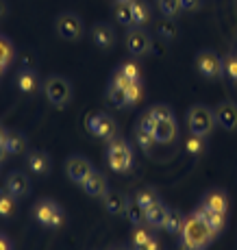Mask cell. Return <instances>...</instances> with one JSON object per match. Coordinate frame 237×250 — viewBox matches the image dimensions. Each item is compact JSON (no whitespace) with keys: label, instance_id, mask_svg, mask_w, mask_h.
<instances>
[{"label":"cell","instance_id":"cell-1","mask_svg":"<svg viewBox=\"0 0 237 250\" xmlns=\"http://www.w3.org/2000/svg\"><path fill=\"white\" fill-rule=\"evenodd\" d=\"M181 239L187 244H192V246L200 248V250H207L211 246V242L215 239V235H214V230L207 227L205 220L194 211L192 215L185 218V227H183Z\"/></svg>","mask_w":237,"mask_h":250},{"label":"cell","instance_id":"cell-2","mask_svg":"<svg viewBox=\"0 0 237 250\" xmlns=\"http://www.w3.org/2000/svg\"><path fill=\"white\" fill-rule=\"evenodd\" d=\"M107 166L113 172L122 174V172H129L133 167V148L127 139L122 137H113L109 139L107 144Z\"/></svg>","mask_w":237,"mask_h":250},{"label":"cell","instance_id":"cell-3","mask_svg":"<svg viewBox=\"0 0 237 250\" xmlns=\"http://www.w3.org/2000/svg\"><path fill=\"white\" fill-rule=\"evenodd\" d=\"M215 113L211 111L207 104H194V107L187 111V128H190L192 135H200L207 137L215 126Z\"/></svg>","mask_w":237,"mask_h":250},{"label":"cell","instance_id":"cell-4","mask_svg":"<svg viewBox=\"0 0 237 250\" xmlns=\"http://www.w3.org/2000/svg\"><path fill=\"white\" fill-rule=\"evenodd\" d=\"M33 218H35L37 224H42L46 229H59L64 224V209L55 200L42 198L33 207Z\"/></svg>","mask_w":237,"mask_h":250},{"label":"cell","instance_id":"cell-5","mask_svg":"<svg viewBox=\"0 0 237 250\" xmlns=\"http://www.w3.org/2000/svg\"><path fill=\"white\" fill-rule=\"evenodd\" d=\"M43 94H46L48 103L52 107H65L72 100V83L59 74L48 76L46 83H43Z\"/></svg>","mask_w":237,"mask_h":250},{"label":"cell","instance_id":"cell-6","mask_svg":"<svg viewBox=\"0 0 237 250\" xmlns=\"http://www.w3.org/2000/svg\"><path fill=\"white\" fill-rule=\"evenodd\" d=\"M55 31L61 40L76 42L83 37V22H81V18L76 13H70V11L59 13L55 20Z\"/></svg>","mask_w":237,"mask_h":250},{"label":"cell","instance_id":"cell-7","mask_svg":"<svg viewBox=\"0 0 237 250\" xmlns=\"http://www.w3.org/2000/svg\"><path fill=\"white\" fill-rule=\"evenodd\" d=\"M194 65H196L198 74H202L205 79H220V76H224L222 57L214 50H200L194 59Z\"/></svg>","mask_w":237,"mask_h":250},{"label":"cell","instance_id":"cell-8","mask_svg":"<svg viewBox=\"0 0 237 250\" xmlns=\"http://www.w3.org/2000/svg\"><path fill=\"white\" fill-rule=\"evenodd\" d=\"M87 131H89L91 135L109 142V139L118 137V124H115V120L107 113H94L87 118Z\"/></svg>","mask_w":237,"mask_h":250},{"label":"cell","instance_id":"cell-9","mask_svg":"<svg viewBox=\"0 0 237 250\" xmlns=\"http://www.w3.org/2000/svg\"><path fill=\"white\" fill-rule=\"evenodd\" d=\"M127 48L130 55H135V57L148 55L152 48V37L142 26H130L127 31Z\"/></svg>","mask_w":237,"mask_h":250},{"label":"cell","instance_id":"cell-10","mask_svg":"<svg viewBox=\"0 0 237 250\" xmlns=\"http://www.w3.org/2000/svg\"><path fill=\"white\" fill-rule=\"evenodd\" d=\"M94 172V166H91L89 159H85V157L81 155H72L70 159L65 161V174L67 179L72 183H76V185H83L87 176Z\"/></svg>","mask_w":237,"mask_h":250},{"label":"cell","instance_id":"cell-11","mask_svg":"<svg viewBox=\"0 0 237 250\" xmlns=\"http://www.w3.org/2000/svg\"><path fill=\"white\" fill-rule=\"evenodd\" d=\"M215 122L224 131H237V104L231 100H224L215 107Z\"/></svg>","mask_w":237,"mask_h":250},{"label":"cell","instance_id":"cell-12","mask_svg":"<svg viewBox=\"0 0 237 250\" xmlns=\"http://www.w3.org/2000/svg\"><path fill=\"white\" fill-rule=\"evenodd\" d=\"M4 189L11 196H16V198H26L31 194V181H28V176L24 172H11L7 176V181H4Z\"/></svg>","mask_w":237,"mask_h":250},{"label":"cell","instance_id":"cell-13","mask_svg":"<svg viewBox=\"0 0 237 250\" xmlns=\"http://www.w3.org/2000/svg\"><path fill=\"white\" fill-rule=\"evenodd\" d=\"M83 191L87 196H91V198H105L109 191V183H107V176L100 174L98 170H94L89 176L85 179L83 185Z\"/></svg>","mask_w":237,"mask_h":250},{"label":"cell","instance_id":"cell-14","mask_svg":"<svg viewBox=\"0 0 237 250\" xmlns=\"http://www.w3.org/2000/svg\"><path fill=\"white\" fill-rule=\"evenodd\" d=\"M130 248L133 250H161V244L148 229L137 227L130 235Z\"/></svg>","mask_w":237,"mask_h":250},{"label":"cell","instance_id":"cell-15","mask_svg":"<svg viewBox=\"0 0 237 250\" xmlns=\"http://www.w3.org/2000/svg\"><path fill=\"white\" fill-rule=\"evenodd\" d=\"M26 167L33 172L35 176H48L50 174V157L42 150H28L26 152Z\"/></svg>","mask_w":237,"mask_h":250},{"label":"cell","instance_id":"cell-16","mask_svg":"<svg viewBox=\"0 0 237 250\" xmlns=\"http://www.w3.org/2000/svg\"><path fill=\"white\" fill-rule=\"evenodd\" d=\"M103 205L111 215H127L129 196L122 194V191H107V196L103 198Z\"/></svg>","mask_w":237,"mask_h":250},{"label":"cell","instance_id":"cell-17","mask_svg":"<svg viewBox=\"0 0 237 250\" xmlns=\"http://www.w3.org/2000/svg\"><path fill=\"white\" fill-rule=\"evenodd\" d=\"M196 213L205 220L207 227L214 230V235H220L222 230H224V227H226V213H217V211H211V209H207V207H202V205L196 207Z\"/></svg>","mask_w":237,"mask_h":250},{"label":"cell","instance_id":"cell-18","mask_svg":"<svg viewBox=\"0 0 237 250\" xmlns=\"http://www.w3.org/2000/svg\"><path fill=\"white\" fill-rule=\"evenodd\" d=\"M200 205L211 211H217V213H226V211H229V196L222 189H211L202 196Z\"/></svg>","mask_w":237,"mask_h":250},{"label":"cell","instance_id":"cell-19","mask_svg":"<svg viewBox=\"0 0 237 250\" xmlns=\"http://www.w3.org/2000/svg\"><path fill=\"white\" fill-rule=\"evenodd\" d=\"M91 42H94L98 48H105V50H107V48H111L115 44V31L105 22L96 24V26L91 28Z\"/></svg>","mask_w":237,"mask_h":250},{"label":"cell","instance_id":"cell-20","mask_svg":"<svg viewBox=\"0 0 237 250\" xmlns=\"http://www.w3.org/2000/svg\"><path fill=\"white\" fill-rule=\"evenodd\" d=\"M16 83H18V89L22 94H35L40 89V79H37V72L31 70V68H22L16 76Z\"/></svg>","mask_w":237,"mask_h":250},{"label":"cell","instance_id":"cell-21","mask_svg":"<svg viewBox=\"0 0 237 250\" xmlns=\"http://www.w3.org/2000/svg\"><path fill=\"white\" fill-rule=\"evenodd\" d=\"M130 13H133V26H146L151 22L152 13H151V7H148L146 0H133L130 2Z\"/></svg>","mask_w":237,"mask_h":250},{"label":"cell","instance_id":"cell-22","mask_svg":"<svg viewBox=\"0 0 237 250\" xmlns=\"http://www.w3.org/2000/svg\"><path fill=\"white\" fill-rule=\"evenodd\" d=\"M178 133L176 120H163V122H157V128H154V139L157 144H170Z\"/></svg>","mask_w":237,"mask_h":250},{"label":"cell","instance_id":"cell-23","mask_svg":"<svg viewBox=\"0 0 237 250\" xmlns=\"http://www.w3.org/2000/svg\"><path fill=\"white\" fill-rule=\"evenodd\" d=\"M183 227H185V215H183L178 209H168L163 229H166L170 235H181L183 233Z\"/></svg>","mask_w":237,"mask_h":250},{"label":"cell","instance_id":"cell-24","mask_svg":"<svg viewBox=\"0 0 237 250\" xmlns=\"http://www.w3.org/2000/svg\"><path fill=\"white\" fill-rule=\"evenodd\" d=\"M16 59V48H13L11 40L4 35H0V76L7 72L9 63Z\"/></svg>","mask_w":237,"mask_h":250},{"label":"cell","instance_id":"cell-25","mask_svg":"<svg viewBox=\"0 0 237 250\" xmlns=\"http://www.w3.org/2000/svg\"><path fill=\"white\" fill-rule=\"evenodd\" d=\"M168 209L170 207H166L159 200L157 205H152L151 209L146 211V222L151 224L152 229H163V222H166V215H168Z\"/></svg>","mask_w":237,"mask_h":250},{"label":"cell","instance_id":"cell-26","mask_svg":"<svg viewBox=\"0 0 237 250\" xmlns=\"http://www.w3.org/2000/svg\"><path fill=\"white\" fill-rule=\"evenodd\" d=\"M4 148L9 150V155H20L26 148V135L20 131H9L7 139H4Z\"/></svg>","mask_w":237,"mask_h":250},{"label":"cell","instance_id":"cell-27","mask_svg":"<svg viewBox=\"0 0 237 250\" xmlns=\"http://www.w3.org/2000/svg\"><path fill=\"white\" fill-rule=\"evenodd\" d=\"M18 209V198L11 196L7 189L0 191V218H11Z\"/></svg>","mask_w":237,"mask_h":250},{"label":"cell","instance_id":"cell-28","mask_svg":"<svg viewBox=\"0 0 237 250\" xmlns=\"http://www.w3.org/2000/svg\"><path fill=\"white\" fill-rule=\"evenodd\" d=\"M135 200H137V205L142 207L144 211H148L152 205H157L161 198H159V194L152 189V187H146V189H139L137 194H135Z\"/></svg>","mask_w":237,"mask_h":250},{"label":"cell","instance_id":"cell-29","mask_svg":"<svg viewBox=\"0 0 237 250\" xmlns=\"http://www.w3.org/2000/svg\"><path fill=\"white\" fill-rule=\"evenodd\" d=\"M127 218L135 224V227H142V224L146 222V211H144L142 207L137 205L135 196H133V198H129V205H127Z\"/></svg>","mask_w":237,"mask_h":250},{"label":"cell","instance_id":"cell-30","mask_svg":"<svg viewBox=\"0 0 237 250\" xmlns=\"http://www.w3.org/2000/svg\"><path fill=\"white\" fill-rule=\"evenodd\" d=\"M113 16L122 26H133V13H130V4L115 2L113 4Z\"/></svg>","mask_w":237,"mask_h":250},{"label":"cell","instance_id":"cell-31","mask_svg":"<svg viewBox=\"0 0 237 250\" xmlns=\"http://www.w3.org/2000/svg\"><path fill=\"white\" fill-rule=\"evenodd\" d=\"M107 98L111 100V104H113V107H118V109L129 107V96H127V89H120V87H113V85H109Z\"/></svg>","mask_w":237,"mask_h":250},{"label":"cell","instance_id":"cell-32","mask_svg":"<svg viewBox=\"0 0 237 250\" xmlns=\"http://www.w3.org/2000/svg\"><path fill=\"white\" fill-rule=\"evenodd\" d=\"M222 65H224V76L231 83H237V52H229L222 57Z\"/></svg>","mask_w":237,"mask_h":250},{"label":"cell","instance_id":"cell-33","mask_svg":"<svg viewBox=\"0 0 237 250\" xmlns=\"http://www.w3.org/2000/svg\"><path fill=\"white\" fill-rule=\"evenodd\" d=\"M135 142H137V146L142 148L144 152H151L152 146L157 144V139H154L152 133L144 131V128H135Z\"/></svg>","mask_w":237,"mask_h":250},{"label":"cell","instance_id":"cell-34","mask_svg":"<svg viewBox=\"0 0 237 250\" xmlns=\"http://www.w3.org/2000/svg\"><path fill=\"white\" fill-rule=\"evenodd\" d=\"M185 150L190 152L192 157H200L202 152L207 150L205 137H200V135H190V139H187V142H185Z\"/></svg>","mask_w":237,"mask_h":250},{"label":"cell","instance_id":"cell-35","mask_svg":"<svg viewBox=\"0 0 237 250\" xmlns=\"http://www.w3.org/2000/svg\"><path fill=\"white\" fill-rule=\"evenodd\" d=\"M120 72H122L129 81H142V68H139L137 61H127V63H122L120 65Z\"/></svg>","mask_w":237,"mask_h":250},{"label":"cell","instance_id":"cell-36","mask_svg":"<svg viewBox=\"0 0 237 250\" xmlns=\"http://www.w3.org/2000/svg\"><path fill=\"white\" fill-rule=\"evenodd\" d=\"M127 96H129V107H133L135 103H139L144 96V83L142 81H133L127 89Z\"/></svg>","mask_w":237,"mask_h":250},{"label":"cell","instance_id":"cell-37","mask_svg":"<svg viewBox=\"0 0 237 250\" xmlns=\"http://www.w3.org/2000/svg\"><path fill=\"white\" fill-rule=\"evenodd\" d=\"M148 113L152 115L157 122H163V120H174V113L168 104H154V107L148 109Z\"/></svg>","mask_w":237,"mask_h":250},{"label":"cell","instance_id":"cell-38","mask_svg":"<svg viewBox=\"0 0 237 250\" xmlns=\"http://www.w3.org/2000/svg\"><path fill=\"white\" fill-rule=\"evenodd\" d=\"M159 9L166 18H174L178 11H181V0H157Z\"/></svg>","mask_w":237,"mask_h":250},{"label":"cell","instance_id":"cell-39","mask_svg":"<svg viewBox=\"0 0 237 250\" xmlns=\"http://www.w3.org/2000/svg\"><path fill=\"white\" fill-rule=\"evenodd\" d=\"M157 33L161 35V40L170 42V40H174V35H176V26H174V24H172L170 20H163V22H159Z\"/></svg>","mask_w":237,"mask_h":250},{"label":"cell","instance_id":"cell-40","mask_svg":"<svg viewBox=\"0 0 237 250\" xmlns=\"http://www.w3.org/2000/svg\"><path fill=\"white\" fill-rule=\"evenodd\" d=\"M137 128H144V131H148V133H152V135H154V128H157V120H154L152 115L146 111V113L142 115V118H139Z\"/></svg>","mask_w":237,"mask_h":250},{"label":"cell","instance_id":"cell-41","mask_svg":"<svg viewBox=\"0 0 237 250\" xmlns=\"http://www.w3.org/2000/svg\"><path fill=\"white\" fill-rule=\"evenodd\" d=\"M130 83H133V81H129L127 76H124L122 72L118 70L113 76H111V83H109V85H113V87H120V89H129V85H130Z\"/></svg>","mask_w":237,"mask_h":250},{"label":"cell","instance_id":"cell-42","mask_svg":"<svg viewBox=\"0 0 237 250\" xmlns=\"http://www.w3.org/2000/svg\"><path fill=\"white\" fill-rule=\"evenodd\" d=\"M202 7V0H181V9L183 11H196Z\"/></svg>","mask_w":237,"mask_h":250},{"label":"cell","instance_id":"cell-43","mask_svg":"<svg viewBox=\"0 0 237 250\" xmlns=\"http://www.w3.org/2000/svg\"><path fill=\"white\" fill-rule=\"evenodd\" d=\"M0 250H13L9 237H7V235H2V233H0Z\"/></svg>","mask_w":237,"mask_h":250},{"label":"cell","instance_id":"cell-44","mask_svg":"<svg viewBox=\"0 0 237 250\" xmlns=\"http://www.w3.org/2000/svg\"><path fill=\"white\" fill-rule=\"evenodd\" d=\"M178 250H200V248L192 246V244H187V242H183V239H181V244H178Z\"/></svg>","mask_w":237,"mask_h":250},{"label":"cell","instance_id":"cell-45","mask_svg":"<svg viewBox=\"0 0 237 250\" xmlns=\"http://www.w3.org/2000/svg\"><path fill=\"white\" fill-rule=\"evenodd\" d=\"M7 155H9V150L4 148V144H0V163H2L4 159H7Z\"/></svg>","mask_w":237,"mask_h":250},{"label":"cell","instance_id":"cell-46","mask_svg":"<svg viewBox=\"0 0 237 250\" xmlns=\"http://www.w3.org/2000/svg\"><path fill=\"white\" fill-rule=\"evenodd\" d=\"M7 133H9V131L2 126V124H0V144H4V139H7Z\"/></svg>","mask_w":237,"mask_h":250},{"label":"cell","instance_id":"cell-47","mask_svg":"<svg viewBox=\"0 0 237 250\" xmlns=\"http://www.w3.org/2000/svg\"><path fill=\"white\" fill-rule=\"evenodd\" d=\"M7 13V0H0V18Z\"/></svg>","mask_w":237,"mask_h":250},{"label":"cell","instance_id":"cell-48","mask_svg":"<svg viewBox=\"0 0 237 250\" xmlns=\"http://www.w3.org/2000/svg\"><path fill=\"white\" fill-rule=\"evenodd\" d=\"M109 250H133V248H129V246H111Z\"/></svg>","mask_w":237,"mask_h":250},{"label":"cell","instance_id":"cell-49","mask_svg":"<svg viewBox=\"0 0 237 250\" xmlns=\"http://www.w3.org/2000/svg\"><path fill=\"white\" fill-rule=\"evenodd\" d=\"M115 2H124V4H130L133 0H115Z\"/></svg>","mask_w":237,"mask_h":250}]
</instances>
